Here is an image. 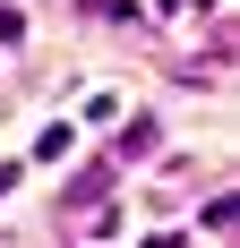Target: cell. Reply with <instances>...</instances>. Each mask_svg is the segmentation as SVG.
I'll return each instance as SVG.
<instances>
[{
	"mask_svg": "<svg viewBox=\"0 0 240 248\" xmlns=\"http://www.w3.org/2000/svg\"><path fill=\"white\" fill-rule=\"evenodd\" d=\"M26 34V9H9V0H0V43H17Z\"/></svg>",
	"mask_w": 240,
	"mask_h": 248,
	"instance_id": "obj_1",
	"label": "cell"
}]
</instances>
